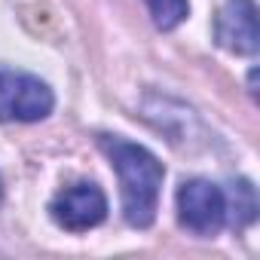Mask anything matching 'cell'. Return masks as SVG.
I'll use <instances>...</instances> for the list:
<instances>
[{"mask_svg": "<svg viewBox=\"0 0 260 260\" xmlns=\"http://www.w3.org/2000/svg\"><path fill=\"white\" fill-rule=\"evenodd\" d=\"M104 153L110 156L116 175H119V187H122V214L132 226H150L156 217V205H159V187H162V162L138 147L128 144L122 138H101Z\"/></svg>", "mask_w": 260, "mask_h": 260, "instance_id": "6da1fadb", "label": "cell"}, {"mask_svg": "<svg viewBox=\"0 0 260 260\" xmlns=\"http://www.w3.org/2000/svg\"><path fill=\"white\" fill-rule=\"evenodd\" d=\"M52 89L25 71H0V119L37 122L52 113Z\"/></svg>", "mask_w": 260, "mask_h": 260, "instance_id": "7a4b0ae2", "label": "cell"}, {"mask_svg": "<svg viewBox=\"0 0 260 260\" xmlns=\"http://www.w3.org/2000/svg\"><path fill=\"white\" fill-rule=\"evenodd\" d=\"M178 220L196 236H214L226 223V196L211 181H184L178 190Z\"/></svg>", "mask_w": 260, "mask_h": 260, "instance_id": "3957f363", "label": "cell"}, {"mask_svg": "<svg viewBox=\"0 0 260 260\" xmlns=\"http://www.w3.org/2000/svg\"><path fill=\"white\" fill-rule=\"evenodd\" d=\"M52 220L71 233H83V230H92L98 226L104 217H107V199L101 193V187L95 184H74V187H64L52 205Z\"/></svg>", "mask_w": 260, "mask_h": 260, "instance_id": "277c9868", "label": "cell"}, {"mask_svg": "<svg viewBox=\"0 0 260 260\" xmlns=\"http://www.w3.org/2000/svg\"><path fill=\"white\" fill-rule=\"evenodd\" d=\"M217 40L233 55H254L260 46L254 0H226L217 16Z\"/></svg>", "mask_w": 260, "mask_h": 260, "instance_id": "5b68a950", "label": "cell"}, {"mask_svg": "<svg viewBox=\"0 0 260 260\" xmlns=\"http://www.w3.org/2000/svg\"><path fill=\"white\" fill-rule=\"evenodd\" d=\"M147 7H150V16H153L156 28L172 31V28H178L187 19L190 0H147Z\"/></svg>", "mask_w": 260, "mask_h": 260, "instance_id": "8992f818", "label": "cell"}, {"mask_svg": "<svg viewBox=\"0 0 260 260\" xmlns=\"http://www.w3.org/2000/svg\"><path fill=\"white\" fill-rule=\"evenodd\" d=\"M0 199H4V181H0Z\"/></svg>", "mask_w": 260, "mask_h": 260, "instance_id": "52a82bcc", "label": "cell"}]
</instances>
